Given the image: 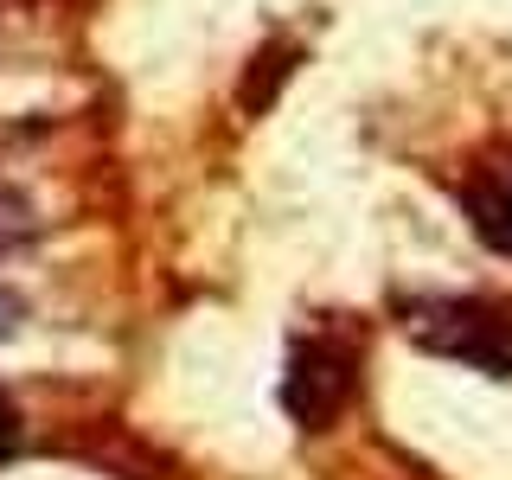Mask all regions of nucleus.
<instances>
[{
	"instance_id": "nucleus-1",
	"label": "nucleus",
	"mask_w": 512,
	"mask_h": 480,
	"mask_svg": "<svg viewBox=\"0 0 512 480\" xmlns=\"http://www.w3.org/2000/svg\"><path fill=\"white\" fill-rule=\"evenodd\" d=\"M404 333L423 352H442V359H461L487 378H512V320L487 301L448 295V301H416L404 308Z\"/></svg>"
},
{
	"instance_id": "nucleus-2",
	"label": "nucleus",
	"mask_w": 512,
	"mask_h": 480,
	"mask_svg": "<svg viewBox=\"0 0 512 480\" xmlns=\"http://www.w3.org/2000/svg\"><path fill=\"white\" fill-rule=\"evenodd\" d=\"M352 346L340 340H295L288 352V378H282V404L301 429H327L333 416L352 404Z\"/></svg>"
},
{
	"instance_id": "nucleus-3",
	"label": "nucleus",
	"mask_w": 512,
	"mask_h": 480,
	"mask_svg": "<svg viewBox=\"0 0 512 480\" xmlns=\"http://www.w3.org/2000/svg\"><path fill=\"white\" fill-rule=\"evenodd\" d=\"M480 231H487L493 244H500V250L512 256V192H500V199H493L487 212H480Z\"/></svg>"
},
{
	"instance_id": "nucleus-4",
	"label": "nucleus",
	"mask_w": 512,
	"mask_h": 480,
	"mask_svg": "<svg viewBox=\"0 0 512 480\" xmlns=\"http://www.w3.org/2000/svg\"><path fill=\"white\" fill-rule=\"evenodd\" d=\"M13 448V410H7V397H0V455Z\"/></svg>"
}]
</instances>
